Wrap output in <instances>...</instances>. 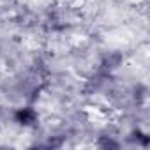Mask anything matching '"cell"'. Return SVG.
Segmentation results:
<instances>
[{
    "label": "cell",
    "instance_id": "obj_1",
    "mask_svg": "<svg viewBox=\"0 0 150 150\" xmlns=\"http://www.w3.org/2000/svg\"><path fill=\"white\" fill-rule=\"evenodd\" d=\"M37 118H39L37 111H35L34 108H30V106H27V108H20V110L14 113V120H16L20 125H23V127H30V125H34V124L37 122Z\"/></svg>",
    "mask_w": 150,
    "mask_h": 150
}]
</instances>
